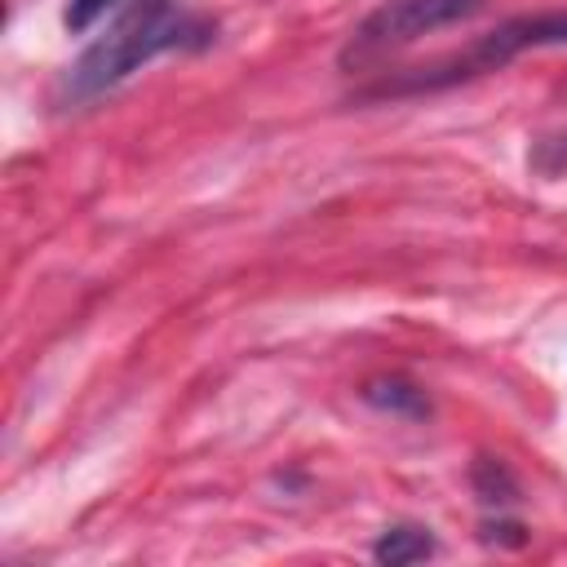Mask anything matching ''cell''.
Masks as SVG:
<instances>
[{
	"label": "cell",
	"instance_id": "obj_5",
	"mask_svg": "<svg viewBox=\"0 0 567 567\" xmlns=\"http://www.w3.org/2000/svg\"><path fill=\"white\" fill-rule=\"evenodd\" d=\"M439 549V540L430 536V527H416V523H399V527H385L372 545V558L385 563V567H408V563H421Z\"/></svg>",
	"mask_w": 567,
	"mask_h": 567
},
{
	"label": "cell",
	"instance_id": "obj_9",
	"mask_svg": "<svg viewBox=\"0 0 567 567\" xmlns=\"http://www.w3.org/2000/svg\"><path fill=\"white\" fill-rule=\"evenodd\" d=\"M483 540H487V545H523L527 532H523V523H505V518H496V523L483 527Z\"/></svg>",
	"mask_w": 567,
	"mask_h": 567
},
{
	"label": "cell",
	"instance_id": "obj_7",
	"mask_svg": "<svg viewBox=\"0 0 567 567\" xmlns=\"http://www.w3.org/2000/svg\"><path fill=\"white\" fill-rule=\"evenodd\" d=\"M527 164H532L540 177H563V173H567V133L536 142V151L527 155Z\"/></svg>",
	"mask_w": 567,
	"mask_h": 567
},
{
	"label": "cell",
	"instance_id": "obj_4",
	"mask_svg": "<svg viewBox=\"0 0 567 567\" xmlns=\"http://www.w3.org/2000/svg\"><path fill=\"white\" fill-rule=\"evenodd\" d=\"M363 399L377 408V412H390V416H403V421H421L430 416V399L421 385L403 381V377H377L363 385Z\"/></svg>",
	"mask_w": 567,
	"mask_h": 567
},
{
	"label": "cell",
	"instance_id": "obj_2",
	"mask_svg": "<svg viewBox=\"0 0 567 567\" xmlns=\"http://www.w3.org/2000/svg\"><path fill=\"white\" fill-rule=\"evenodd\" d=\"M567 44V9H545V13H518V18H505L496 22L492 31L474 35L461 53L443 58V62H430V66H416L399 80H381L372 84L363 97H403V93H434V89H447V84H461V80H474V75H487V71H501L509 66L514 58L532 53V49H558Z\"/></svg>",
	"mask_w": 567,
	"mask_h": 567
},
{
	"label": "cell",
	"instance_id": "obj_6",
	"mask_svg": "<svg viewBox=\"0 0 567 567\" xmlns=\"http://www.w3.org/2000/svg\"><path fill=\"white\" fill-rule=\"evenodd\" d=\"M470 483H474V496H478L487 509H496V514L518 501V483H514V474L505 470V461H496V456H478L474 470H470Z\"/></svg>",
	"mask_w": 567,
	"mask_h": 567
},
{
	"label": "cell",
	"instance_id": "obj_8",
	"mask_svg": "<svg viewBox=\"0 0 567 567\" xmlns=\"http://www.w3.org/2000/svg\"><path fill=\"white\" fill-rule=\"evenodd\" d=\"M111 4H115V0H66V9H62V27H66L71 35H80V31H89Z\"/></svg>",
	"mask_w": 567,
	"mask_h": 567
},
{
	"label": "cell",
	"instance_id": "obj_1",
	"mask_svg": "<svg viewBox=\"0 0 567 567\" xmlns=\"http://www.w3.org/2000/svg\"><path fill=\"white\" fill-rule=\"evenodd\" d=\"M213 27L168 0H137L128 13H120L62 75V97L66 102H89L102 97L106 89L124 84L133 71L155 62L159 53L204 44Z\"/></svg>",
	"mask_w": 567,
	"mask_h": 567
},
{
	"label": "cell",
	"instance_id": "obj_3",
	"mask_svg": "<svg viewBox=\"0 0 567 567\" xmlns=\"http://www.w3.org/2000/svg\"><path fill=\"white\" fill-rule=\"evenodd\" d=\"M487 0H381L346 40L341 49V66H372L385 53H399L408 44H416L430 31H443L452 22H465L483 9Z\"/></svg>",
	"mask_w": 567,
	"mask_h": 567
}]
</instances>
